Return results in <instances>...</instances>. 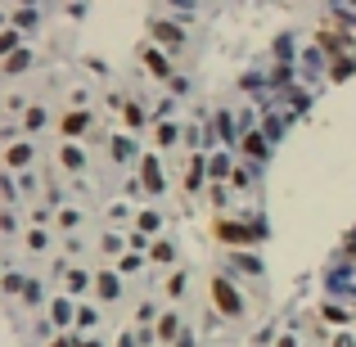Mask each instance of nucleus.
Returning <instances> with one entry per match:
<instances>
[{"label": "nucleus", "instance_id": "obj_1", "mask_svg": "<svg viewBox=\"0 0 356 347\" xmlns=\"http://www.w3.org/2000/svg\"><path fill=\"white\" fill-rule=\"evenodd\" d=\"M212 298L221 303V311H226V316H239V311H244V307H239V293L230 289L226 280H212Z\"/></svg>", "mask_w": 356, "mask_h": 347}, {"label": "nucleus", "instance_id": "obj_2", "mask_svg": "<svg viewBox=\"0 0 356 347\" xmlns=\"http://www.w3.org/2000/svg\"><path fill=\"white\" fill-rule=\"evenodd\" d=\"M86 131V113H68L64 118V136H81Z\"/></svg>", "mask_w": 356, "mask_h": 347}, {"label": "nucleus", "instance_id": "obj_3", "mask_svg": "<svg viewBox=\"0 0 356 347\" xmlns=\"http://www.w3.org/2000/svg\"><path fill=\"white\" fill-rule=\"evenodd\" d=\"M262 149H266V144H262V136H244V153H253V158H262Z\"/></svg>", "mask_w": 356, "mask_h": 347}, {"label": "nucleus", "instance_id": "obj_4", "mask_svg": "<svg viewBox=\"0 0 356 347\" xmlns=\"http://www.w3.org/2000/svg\"><path fill=\"white\" fill-rule=\"evenodd\" d=\"M27 153H32L27 144H14V149H10V163H14V167H23V163H27Z\"/></svg>", "mask_w": 356, "mask_h": 347}, {"label": "nucleus", "instance_id": "obj_5", "mask_svg": "<svg viewBox=\"0 0 356 347\" xmlns=\"http://www.w3.org/2000/svg\"><path fill=\"white\" fill-rule=\"evenodd\" d=\"M99 293H104V298H113V293H118V280H113V275H99Z\"/></svg>", "mask_w": 356, "mask_h": 347}, {"label": "nucleus", "instance_id": "obj_6", "mask_svg": "<svg viewBox=\"0 0 356 347\" xmlns=\"http://www.w3.org/2000/svg\"><path fill=\"white\" fill-rule=\"evenodd\" d=\"M153 32H158L162 41H181V32H176V27H167V23H158V27H153Z\"/></svg>", "mask_w": 356, "mask_h": 347}, {"label": "nucleus", "instance_id": "obj_7", "mask_svg": "<svg viewBox=\"0 0 356 347\" xmlns=\"http://www.w3.org/2000/svg\"><path fill=\"white\" fill-rule=\"evenodd\" d=\"M64 163H68V167H81V149H73V144H68V149H64Z\"/></svg>", "mask_w": 356, "mask_h": 347}, {"label": "nucleus", "instance_id": "obj_8", "mask_svg": "<svg viewBox=\"0 0 356 347\" xmlns=\"http://www.w3.org/2000/svg\"><path fill=\"white\" fill-rule=\"evenodd\" d=\"M41 122H45V113H41V109L27 113V131H41Z\"/></svg>", "mask_w": 356, "mask_h": 347}, {"label": "nucleus", "instance_id": "obj_9", "mask_svg": "<svg viewBox=\"0 0 356 347\" xmlns=\"http://www.w3.org/2000/svg\"><path fill=\"white\" fill-rule=\"evenodd\" d=\"M158 334H162V338H172V334H176V320H172V316H162V325H158Z\"/></svg>", "mask_w": 356, "mask_h": 347}, {"label": "nucleus", "instance_id": "obj_10", "mask_svg": "<svg viewBox=\"0 0 356 347\" xmlns=\"http://www.w3.org/2000/svg\"><path fill=\"white\" fill-rule=\"evenodd\" d=\"M334 347H356V343H352V338L343 334V338H334Z\"/></svg>", "mask_w": 356, "mask_h": 347}, {"label": "nucleus", "instance_id": "obj_11", "mask_svg": "<svg viewBox=\"0 0 356 347\" xmlns=\"http://www.w3.org/2000/svg\"><path fill=\"white\" fill-rule=\"evenodd\" d=\"M280 347H293V338H280Z\"/></svg>", "mask_w": 356, "mask_h": 347}]
</instances>
